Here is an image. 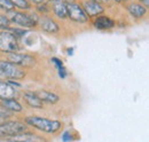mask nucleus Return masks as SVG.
<instances>
[{
  "label": "nucleus",
  "instance_id": "obj_23",
  "mask_svg": "<svg viewBox=\"0 0 149 142\" xmlns=\"http://www.w3.org/2000/svg\"><path fill=\"white\" fill-rule=\"evenodd\" d=\"M10 117H12V112H9L7 110H0V124L7 122Z\"/></svg>",
  "mask_w": 149,
  "mask_h": 142
},
{
  "label": "nucleus",
  "instance_id": "obj_28",
  "mask_svg": "<svg viewBox=\"0 0 149 142\" xmlns=\"http://www.w3.org/2000/svg\"><path fill=\"white\" fill-rule=\"evenodd\" d=\"M92 1H96V2H100V3H101V2H103L102 0H92Z\"/></svg>",
  "mask_w": 149,
  "mask_h": 142
},
{
  "label": "nucleus",
  "instance_id": "obj_8",
  "mask_svg": "<svg viewBox=\"0 0 149 142\" xmlns=\"http://www.w3.org/2000/svg\"><path fill=\"white\" fill-rule=\"evenodd\" d=\"M83 9L85 10L86 15L90 17H97L101 14L104 13V7L96 1H92V0H85L81 5Z\"/></svg>",
  "mask_w": 149,
  "mask_h": 142
},
{
  "label": "nucleus",
  "instance_id": "obj_9",
  "mask_svg": "<svg viewBox=\"0 0 149 142\" xmlns=\"http://www.w3.org/2000/svg\"><path fill=\"white\" fill-rule=\"evenodd\" d=\"M17 95L19 92L14 86H12L8 81L0 80V101L16 99Z\"/></svg>",
  "mask_w": 149,
  "mask_h": 142
},
{
  "label": "nucleus",
  "instance_id": "obj_4",
  "mask_svg": "<svg viewBox=\"0 0 149 142\" xmlns=\"http://www.w3.org/2000/svg\"><path fill=\"white\" fill-rule=\"evenodd\" d=\"M25 77V71L19 67L8 62L0 61V79L7 80H19Z\"/></svg>",
  "mask_w": 149,
  "mask_h": 142
},
{
  "label": "nucleus",
  "instance_id": "obj_27",
  "mask_svg": "<svg viewBox=\"0 0 149 142\" xmlns=\"http://www.w3.org/2000/svg\"><path fill=\"white\" fill-rule=\"evenodd\" d=\"M72 51H74V48H69V49H68V54H69V55H72Z\"/></svg>",
  "mask_w": 149,
  "mask_h": 142
},
{
  "label": "nucleus",
  "instance_id": "obj_30",
  "mask_svg": "<svg viewBox=\"0 0 149 142\" xmlns=\"http://www.w3.org/2000/svg\"><path fill=\"white\" fill-rule=\"evenodd\" d=\"M113 1H115V2H117V3H119V2H122L120 0H113Z\"/></svg>",
  "mask_w": 149,
  "mask_h": 142
},
{
  "label": "nucleus",
  "instance_id": "obj_10",
  "mask_svg": "<svg viewBox=\"0 0 149 142\" xmlns=\"http://www.w3.org/2000/svg\"><path fill=\"white\" fill-rule=\"evenodd\" d=\"M38 24L47 33H57L60 31V26L55 22V19H53L52 17H48V16L39 17Z\"/></svg>",
  "mask_w": 149,
  "mask_h": 142
},
{
  "label": "nucleus",
  "instance_id": "obj_18",
  "mask_svg": "<svg viewBox=\"0 0 149 142\" xmlns=\"http://www.w3.org/2000/svg\"><path fill=\"white\" fill-rule=\"evenodd\" d=\"M14 8H17L19 10H29L32 8V5L29 0H10Z\"/></svg>",
  "mask_w": 149,
  "mask_h": 142
},
{
  "label": "nucleus",
  "instance_id": "obj_15",
  "mask_svg": "<svg viewBox=\"0 0 149 142\" xmlns=\"http://www.w3.org/2000/svg\"><path fill=\"white\" fill-rule=\"evenodd\" d=\"M51 9L53 10V13H54L56 17L61 18V19L67 17V3L63 2L62 0L53 2V6H52Z\"/></svg>",
  "mask_w": 149,
  "mask_h": 142
},
{
  "label": "nucleus",
  "instance_id": "obj_32",
  "mask_svg": "<svg viewBox=\"0 0 149 142\" xmlns=\"http://www.w3.org/2000/svg\"><path fill=\"white\" fill-rule=\"evenodd\" d=\"M102 1H103V2H106V1H109V0H102Z\"/></svg>",
  "mask_w": 149,
  "mask_h": 142
},
{
  "label": "nucleus",
  "instance_id": "obj_3",
  "mask_svg": "<svg viewBox=\"0 0 149 142\" xmlns=\"http://www.w3.org/2000/svg\"><path fill=\"white\" fill-rule=\"evenodd\" d=\"M19 39L8 30H2L0 32V52L5 54L19 53Z\"/></svg>",
  "mask_w": 149,
  "mask_h": 142
},
{
  "label": "nucleus",
  "instance_id": "obj_25",
  "mask_svg": "<svg viewBox=\"0 0 149 142\" xmlns=\"http://www.w3.org/2000/svg\"><path fill=\"white\" fill-rule=\"evenodd\" d=\"M139 1H140V3H141V5H143L145 7H148L149 0H139Z\"/></svg>",
  "mask_w": 149,
  "mask_h": 142
},
{
  "label": "nucleus",
  "instance_id": "obj_29",
  "mask_svg": "<svg viewBox=\"0 0 149 142\" xmlns=\"http://www.w3.org/2000/svg\"><path fill=\"white\" fill-rule=\"evenodd\" d=\"M0 142H8V141H7V139H6V140H2V139L0 138Z\"/></svg>",
  "mask_w": 149,
  "mask_h": 142
},
{
  "label": "nucleus",
  "instance_id": "obj_16",
  "mask_svg": "<svg viewBox=\"0 0 149 142\" xmlns=\"http://www.w3.org/2000/svg\"><path fill=\"white\" fill-rule=\"evenodd\" d=\"M36 94L42 102H47V103H51V104H55L60 99L55 93H52V92H48V90H42V89L36 92Z\"/></svg>",
  "mask_w": 149,
  "mask_h": 142
},
{
  "label": "nucleus",
  "instance_id": "obj_21",
  "mask_svg": "<svg viewBox=\"0 0 149 142\" xmlns=\"http://www.w3.org/2000/svg\"><path fill=\"white\" fill-rule=\"evenodd\" d=\"M0 9H2L5 12H9L15 8H14L13 3L10 2V0H0Z\"/></svg>",
  "mask_w": 149,
  "mask_h": 142
},
{
  "label": "nucleus",
  "instance_id": "obj_33",
  "mask_svg": "<svg viewBox=\"0 0 149 142\" xmlns=\"http://www.w3.org/2000/svg\"><path fill=\"white\" fill-rule=\"evenodd\" d=\"M120 1H129V0H120Z\"/></svg>",
  "mask_w": 149,
  "mask_h": 142
},
{
  "label": "nucleus",
  "instance_id": "obj_1",
  "mask_svg": "<svg viewBox=\"0 0 149 142\" xmlns=\"http://www.w3.org/2000/svg\"><path fill=\"white\" fill-rule=\"evenodd\" d=\"M25 124L30 125L35 128H37L41 132L48 133V134H54L57 131L62 128V122L54 120V119H48V118H42L38 116H29L25 118Z\"/></svg>",
  "mask_w": 149,
  "mask_h": 142
},
{
  "label": "nucleus",
  "instance_id": "obj_22",
  "mask_svg": "<svg viewBox=\"0 0 149 142\" xmlns=\"http://www.w3.org/2000/svg\"><path fill=\"white\" fill-rule=\"evenodd\" d=\"M37 10L40 13V14H47L48 12H49V6H48V3L45 1V2H42V3H39V5H37Z\"/></svg>",
  "mask_w": 149,
  "mask_h": 142
},
{
  "label": "nucleus",
  "instance_id": "obj_13",
  "mask_svg": "<svg viewBox=\"0 0 149 142\" xmlns=\"http://www.w3.org/2000/svg\"><path fill=\"white\" fill-rule=\"evenodd\" d=\"M127 10L131 16L134 18H142L147 14V7H145L140 2H131L127 6Z\"/></svg>",
  "mask_w": 149,
  "mask_h": 142
},
{
  "label": "nucleus",
  "instance_id": "obj_26",
  "mask_svg": "<svg viewBox=\"0 0 149 142\" xmlns=\"http://www.w3.org/2000/svg\"><path fill=\"white\" fill-rule=\"evenodd\" d=\"M46 0H31V2H33V3H36V5H39V3H42V2H45Z\"/></svg>",
  "mask_w": 149,
  "mask_h": 142
},
{
  "label": "nucleus",
  "instance_id": "obj_20",
  "mask_svg": "<svg viewBox=\"0 0 149 142\" xmlns=\"http://www.w3.org/2000/svg\"><path fill=\"white\" fill-rule=\"evenodd\" d=\"M8 28H10V21L8 17L3 14H0V29L2 30H7Z\"/></svg>",
  "mask_w": 149,
  "mask_h": 142
},
{
  "label": "nucleus",
  "instance_id": "obj_14",
  "mask_svg": "<svg viewBox=\"0 0 149 142\" xmlns=\"http://www.w3.org/2000/svg\"><path fill=\"white\" fill-rule=\"evenodd\" d=\"M94 26L99 30H108V29H111L115 26V21L111 19L108 16H103V15H100L97 17H95L93 22Z\"/></svg>",
  "mask_w": 149,
  "mask_h": 142
},
{
  "label": "nucleus",
  "instance_id": "obj_11",
  "mask_svg": "<svg viewBox=\"0 0 149 142\" xmlns=\"http://www.w3.org/2000/svg\"><path fill=\"white\" fill-rule=\"evenodd\" d=\"M8 142H46V140L41 136H38L33 133H22L19 135L13 136V138H8Z\"/></svg>",
  "mask_w": 149,
  "mask_h": 142
},
{
  "label": "nucleus",
  "instance_id": "obj_19",
  "mask_svg": "<svg viewBox=\"0 0 149 142\" xmlns=\"http://www.w3.org/2000/svg\"><path fill=\"white\" fill-rule=\"evenodd\" d=\"M52 62L55 64L56 68H57L58 76H60L61 78H63V79H64V78L67 77V71H65V68H64V65H63L62 61H61L60 58H57V57H52Z\"/></svg>",
  "mask_w": 149,
  "mask_h": 142
},
{
  "label": "nucleus",
  "instance_id": "obj_24",
  "mask_svg": "<svg viewBox=\"0 0 149 142\" xmlns=\"http://www.w3.org/2000/svg\"><path fill=\"white\" fill-rule=\"evenodd\" d=\"M74 139V138L72 136V133L70 131H67V132H64L62 134V140H63V142H71Z\"/></svg>",
  "mask_w": 149,
  "mask_h": 142
},
{
  "label": "nucleus",
  "instance_id": "obj_31",
  "mask_svg": "<svg viewBox=\"0 0 149 142\" xmlns=\"http://www.w3.org/2000/svg\"><path fill=\"white\" fill-rule=\"evenodd\" d=\"M48 1H52V2H55V1H60V0H48Z\"/></svg>",
  "mask_w": 149,
  "mask_h": 142
},
{
  "label": "nucleus",
  "instance_id": "obj_6",
  "mask_svg": "<svg viewBox=\"0 0 149 142\" xmlns=\"http://www.w3.org/2000/svg\"><path fill=\"white\" fill-rule=\"evenodd\" d=\"M67 17H69L76 23H80V24L88 22V16L86 15L81 5H79L78 2H74V1L67 3Z\"/></svg>",
  "mask_w": 149,
  "mask_h": 142
},
{
  "label": "nucleus",
  "instance_id": "obj_12",
  "mask_svg": "<svg viewBox=\"0 0 149 142\" xmlns=\"http://www.w3.org/2000/svg\"><path fill=\"white\" fill-rule=\"evenodd\" d=\"M23 99H24L25 103L30 108H33V109H42L44 108V102L38 97L37 94L33 93V92H30V90L24 92Z\"/></svg>",
  "mask_w": 149,
  "mask_h": 142
},
{
  "label": "nucleus",
  "instance_id": "obj_2",
  "mask_svg": "<svg viewBox=\"0 0 149 142\" xmlns=\"http://www.w3.org/2000/svg\"><path fill=\"white\" fill-rule=\"evenodd\" d=\"M6 13V16L10 21V23H14L21 28H33L38 25L39 22V16L37 13H28L15 9H12Z\"/></svg>",
  "mask_w": 149,
  "mask_h": 142
},
{
  "label": "nucleus",
  "instance_id": "obj_17",
  "mask_svg": "<svg viewBox=\"0 0 149 142\" xmlns=\"http://www.w3.org/2000/svg\"><path fill=\"white\" fill-rule=\"evenodd\" d=\"M1 106L5 110L9 111V112H19L23 110V106L19 103L16 99H12V100H5L1 101Z\"/></svg>",
  "mask_w": 149,
  "mask_h": 142
},
{
  "label": "nucleus",
  "instance_id": "obj_5",
  "mask_svg": "<svg viewBox=\"0 0 149 142\" xmlns=\"http://www.w3.org/2000/svg\"><path fill=\"white\" fill-rule=\"evenodd\" d=\"M26 132V124L21 122H10L7 120L0 124V138H13Z\"/></svg>",
  "mask_w": 149,
  "mask_h": 142
},
{
  "label": "nucleus",
  "instance_id": "obj_7",
  "mask_svg": "<svg viewBox=\"0 0 149 142\" xmlns=\"http://www.w3.org/2000/svg\"><path fill=\"white\" fill-rule=\"evenodd\" d=\"M6 61L17 65L19 68H30L36 63V58L32 55L21 53H12L7 54Z\"/></svg>",
  "mask_w": 149,
  "mask_h": 142
}]
</instances>
